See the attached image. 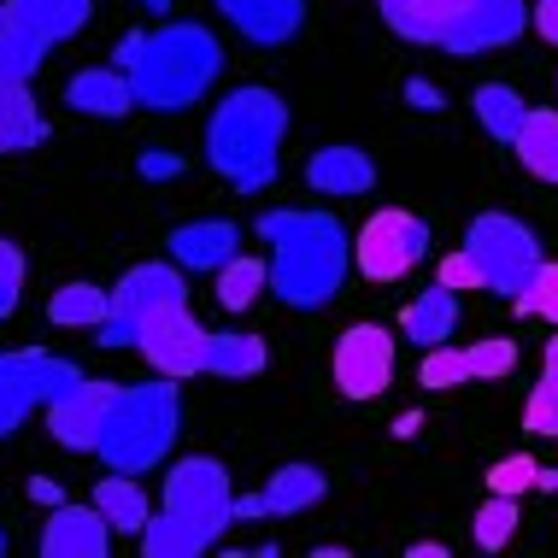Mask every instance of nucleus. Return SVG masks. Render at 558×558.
Returning <instances> with one entry per match:
<instances>
[{"label": "nucleus", "instance_id": "1", "mask_svg": "<svg viewBox=\"0 0 558 558\" xmlns=\"http://www.w3.org/2000/svg\"><path fill=\"white\" fill-rule=\"evenodd\" d=\"M253 230L270 247V294L294 312H324L353 270V235L312 206H270Z\"/></svg>", "mask_w": 558, "mask_h": 558}, {"label": "nucleus", "instance_id": "2", "mask_svg": "<svg viewBox=\"0 0 558 558\" xmlns=\"http://www.w3.org/2000/svg\"><path fill=\"white\" fill-rule=\"evenodd\" d=\"M112 65L130 77L135 107L147 112H189L223 71V41L206 24H159L147 36H124Z\"/></svg>", "mask_w": 558, "mask_h": 558}, {"label": "nucleus", "instance_id": "3", "mask_svg": "<svg viewBox=\"0 0 558 558\" xmlns=\"http://www.w3.org/2000/svg\"><path fill=\"white\" fill-rule=\"evenodd\" d=\"M235 523V488L230 471L206 452H189L165 471V506L147 518L142 553L147 558H201L213 541Z\"/></svg>", "mask_w": 558, "mask_h": 558}, {"label": "nucleus", "instance_id": "4", "mask_svg": "<svg viewBox=\"0 0 558 558\" xmlns=\"http://www.w3.org/2000/svg\"><path fill=\"white\" fill-rule=\"evenodd\" d=\"M282 142H289V107L270 88H235L218 100L206 124V165L230 183L235 194H259L277 183Z\"/></svg>", "mask_w": 558, "mask_h": 558}, {"label": "nucleus", "instance_id": "5", "mask_svg": "<svg viewBox=\"0 0 558 558\" xmlns=\"http://www.w3.org/2000/svg\"><path fill=\"white\" fill-rule=\"evenodd\" d=\"M177 429H183V400H177L171 376H154V383H118L95 459L107 464V471H124V476L159 471V464L171 459V447H177Z\"/></svg>", "mask_w": 558, "mask_h": 558}, {"label": "nucleus", "instance_id": "6", "mask_svg": "<svg viewBox=\"0 0 558 558\" xmlns=\"http://www.w3.org/2000/svg\"><path fill=\"white\" fill-rule=\"evenodd\" d=\"M189 306V282H183V265H135L118 277V289H112V312H107V324L95 329L100 347H135L142 341V329L165 318V312H183Z\"/></svg>", "mask_w": 558, "mask_h": 558}, {"label": "nucleus", "instance_id": "7", "mask_svg": "<svg viewBox=\"0 0 558 558\" xmlns=\"http://www.w3.org/2000/svg\"><path fill=\"white\" fill-rule=\"evenodd\" d=\"M464 253L482 265V282L494 294L518 300L530 294V282L541 277V241L530 235V223H518L511 213H482L471 230H464Z\"/></svg>", "mask_w": 558, "mask_h": 558}, {"label": "nucleus", "instance_id": "8", "mask_svg": "<svg viewBox=\"0 0 558 558\" xmlns=\"http://www.w3.org/2000/svg\"><path fill=\"white\" fill-rule=\"evenodd\" d=\"M77 383H83V371L59 353H41V347H12V353H0V441L29 417V405H53Z\"/></svg>", "mask_w": 558, "mask_h": 558}, {"label": "nucleus", "instance_id": "9", "mask_svg": "<svg viewBox=\"0 0 558 558\" xmlns=\"http://www.w3.org/2000/svg\"><path fill=\"white\" fill-rule=\"evenodd\" d=\"M429 253V223L405 206H383L365 218V230L353 235V265L371 282H400L405 270H417V259Z\"/></svg>", "mask_w": 558, "mask_h": 558}, {"label": "nucleus", "instance_id": "10", "mask_svg": "<svg viewBox=\"0 0 558 558\" xmlns=\"http://www.w3.org/2000/svg\"><path fill=\"white\" fill-rule=\"evenodd\" d=\"M329 371H336V388H341L347 400L388 395V383H395V336H388V329H376V324L341 329Z\"/></svg>", "mask_w": 558, "mask_h": 558}, {"label": "nucleus", "instance_id": "11", "mask_svg": "<svg viewBox=\"0 0 558 558\" xmlns=\"http://www.w3.org/2000/svg\"><path fill=\"white\" fill-rule=\"evenodd\" d=\"M206 329L194 312H165V318H154L142 329V341H135V353L147 359L159 376H171V383H183V376H206Z\"/></svg>", "mask_w": 558, "mask_h": 558}, {"label": "nucleus", "instance_id": "12", "mask_svg": "<svg viewBox=\"0 0 558 558\" xmlns=\"http://www.w3.org/2000/svg\"><path fill=\"white\" fill-rule=\"evenodd\" d=\"M530 29V0H471L464 7V19L441 36V53H500L511 48V41Z\"/></svg>", "mask_w": 558, "mask_h": 558}, {"label": "nucleus", "instance_id": "13", "mask_svg": "<svg viewBox=\"0 0 558 558\" xmlns=\"http://www.w3.org/2000/svg\"><path fill=\"white\" fill-rule=\"evenodd\" d=\"M112 395L118 383H83L65 388L53 405H48V435L65 452H95L100 447V429H107V412H112Z\"/></svg>", "mask_w": 558, "mask_h": 558}, {"label": "nucleus", "instance_id": "14", "mask_svg": "<svg viewBox=\"0 0 558 558\" xmlns=\"http://www.w3.org/2000/svg\"><path fill=\"white\" fill-rule=\"evenodd\" d=\"M324 494H329V482H324L318 464H282V471L270 476L259 494H247V500L235 494V523H253V518H294V511L318 506Z\"/></svg>", "mask_w": 558, "mask_h": 558}, {"label": "nucleus", "instance_id": "15", "mask_svg": "<svg viewBox=\"0 0 558 558\" xmlns=\"http://www.w3.org/2000/svg\"><path fill=\"white\" fill-rule=\"evenodd\" d=\"M41 558H107L112 553V523L95 500L88 506H53L48 530H41Z\"/></svg>", "mask_w": 558, "mask_h": 558}, {"label": "nucleus", "instance_id": "16", "mask_svg": "<svg viewBox=\"0 0 558 558\" xmlns=\"http://www.w3.org/2000/svg\"><path fill=\"white\" fill-rule=\"evenodd\" d=\"M213 7L253 48H282L306 29V0H213Z\"/></svg>", "mask_w": 558, "mask_h": 558}, {"label": "nucleus", "instance_id": "17", "mask_svg": "<svg viewBox=\"0 0 558 558\" xmlns=\"http://www.w3.org/2000/svg\"><path fill=\"white\" fill-rule=\"evenodd\" d=\"M241 253V223L230 218H194L171 230V265L183 270H223Z\"/></svg>", "mask_w": 558, "mask_h": 558}, {"label": "nucleus", "instance_id": "18", "mask_svg": "<svg viewBox=\"0 0 558 558\" xmlns=\"http://www.w3.org/2000/svg\"><path fill=\"white\" fill-rule=\"evenodd\" d=\"M306 189L318 194H336V201H353V194H371L376 189V159L365 147H318V154L306 159Z\"/></svg>", "mask_w": 558, "mask_h": 558}, {"label": "nucleus", "instance_id": "19", "mask_svg": "<svg viewBox=\"0 0 558 558\" xmlns=\"http://www.w3.org/2000/svg\"><path fill=\"white\" fill-rule=\"evenodd\" d=\"M464 7H471V0H376L383 24L395 29V36L417 41V48H441V36L464 19Z\"/></svg>", "mask_w": 558, "mask_h": 558}, {"label": "nucleus", "instance_id": "20", "mask_svg": "<svg viewBox=\"0 0 558 558\" xmlns=\"http://www.w3.org/2000/svg\"><path fill=\"white\" fill-rule=\"evenodd\" d=\"M48 48L53 41L41 36V24L29 19L19 0H7V7H0V77L29 83L41 71V59H48Z\"/></svg>", "mask_w": 558, "mask_h": 558}, {"label": "nucleus", "instance_id": "21", "mask_svg": "<svg viewBox=\"0 0 558 558\" xmlns=\"http://www.w3.org/2000/svg\"><path fill=\"white\" fill-rule=\"evenodd\" d=\"M41 142H48V118H41L29 83L0 77V154H29Z\"/></svg>", "mask_w": 558, "mask_h": 558}, {"label": "nucleus", "instance_id": "22", "mask_svg": "<svg viewBox=\"0 0 558 558\" xmlns=\"http://www.w3.org/2000/svg\"><path fill=\"white\" fill-rule=\"evenodd\" d=\"M65 100L71 112H88V118H124L135 112V88L118 65H100V71H77L65 83Z\"/></svg>", "mask_w": 558, "mask_h": 558}, {"label": "nucleus", "instance_id": "23", "mask_svg": "<svg viewBox=\"0 0 558 558\" xmlns=\"http://www.w3.org/2000/svg\"><path fill=\"white\" fill-rule=\"evenodd\" d=\"M452 324H459V294L452 289H441V282H435V289H424L412 300V306L400 312V329H405V341L412 347H441L447 336H452Z\"/></svg>", "mask_w": 558, "mask_h": 558}, {"label": "nucleus", "instance_id": "24", "mask_svg": "<svg viewBox=\"0 0 558 558\" xmlns=\"http://www.w3.org/2000/svg\"><path fill=\"white\" fill-rule=\"evenodd\" d=\"M265 371V341L253 329H213L206 336V376H223V383H247V376Z\"/></svg>", "mask_w": 558, "mask_h": 558}, {"label": "nucleus", "instance_id": "25", "mask_svg": "<svg viewBox=\"0 0 558 558\" xmlns=\"http://www.w3.org/2000/svg\"><path fill=\"white\" fill-rule=\"evenodd\" d=\"M511 154L523 159V171H530V177L558 183V107H530L518 142H511Z\"/></svg>", "mask_w": 558, "mask_h": 558}, {"label": "nucleus", "instance_id": "26", "mask_svg": "<svg viewBox=\"0 0 558 558\" xmlns=\"http://www.w3.org/2000/svg\"><path fill=\"white\" fill-rule=\"evenodd\" d=\"M88 500L107 511V523H112V530H124V535H142L147 518H154V506H147V494H142V476H124V471L100 476Z\"/></svg>", "mask_w": 558, "mask_h": 558}, {"label": "nucleus", "instance_id": "27", "mask_svg": "<svg viewBox=\"0 0 558 558\" xmlns=\"http://www.w3.org/2000/svg\"><path fill=\"white\" fill-rule=\"evenodd\" d=\"M107 312H112V289H100V282H65L48 300V318L59 329H100Z\"/></svg>", "mask_w": 558, "mask_h": 558}, {"label": "nucleus", "instance_id": "28", "mask_svg": "<svg viewBox=\"0 0 558 558\" xmlns=\"http://www.w3.org/2000/svg\"><path fill=\"white\" fill-rule=\"evenodd\" d=\"M471 107H476V124L494 135V142H518V130H523V118H530V107H523V95L511 83H482L476 95H471Z\"/></svg>", "mask_w": 558, "mask_h": 558}, {"label": "nucleus", "instance_id": "29", "mask_svg": "<svg viewBox=\"0 0 558 558\" xmlns=\"http://www.w3.org/2000/svg\"><path fill=\"white\" fill-rule=\"evenodd\" d=\"M259 294H270V265H265V259H247V253H235V259L218 270V306H223V312H247Z\"/></svg>", "mask_w": 558, "mask_h": 558}, {"label": "nucleus", "instance_id": "30", "mask_svg": "<svg viewBox=\"0 0 558 558\" xmlns=\"http://www.w3.org/2000/svg\"><path fill=\"white\" fill-rule=\"evenodd\" d=\"M523 429L530 435H553L558 441V336L547 341V359H541V383L530 405H523Z\"/></svg>", "mask_w": 558, "mask_h": 558}, {"label": "nucleus", "instance_id": "31", "mask_svg": "<svg viewBox=\"0 0 558 558\" xmlns=\"http://www.w3.org/2000/svg\"><path fill=\"white\" fill-rule=\"evenodd\" d=\"M19 7L41 24V36H48V41H65V36H77V29L88 24L95 0H19Z\"/></svg>", "mask_w": 558, "mask_h": 558}, {"label": "nucleus", "instance_id": "32", "mask_svg": "<svg viewBox=\"0 0 558 558\" xmlns=\"http://www.w3.org/2000/svg\"><path fill=\"white\" fill-rule=\"evenodd\" d=\"M511 535H518V500H511V494H494V500L476 511V547L500 553Z\"/></svg>", "mask_w": 558, "mask_h": 558}, {"label": "nucleus", "instance_id": "33", "mask_svg": "<svg viewBox=\"0 0 558 558\" xmlns=\"http://www.w3.org/2000/svg\"><path fill=\"white\" fill-rule=\"evenodd\" d=\"M464 365H471V383H494V376H511V365H518V341H506V336L471 341V347H464Z\"/></svg>", "mask_w": 558, "mask_h": 558}, {"label": "nucleus", "instance_id": "34", "mask_svg": "<svg viewBox=\"0 0 558 558\" xmlns=\"http://www.w3.org/2000/svg\"><path fill=\"white\" fill-rule=\"evenodd\" d=\"M417 383L424 388H459V383H471V365H464V347H429L424 353V365H417Z\"/></svg>", "mask_w": 558, "mask_h": 558}, {"label": "nucleus", "instance_id": "35", "mask_svg": "<svg viewBox=\"0 0 558 558\" xmlns=\"http://www.w3.org/2000/svg\"><path fill=\"white\" fill-rule=\"evenodd\" d=\"M530 488H541V464L530 452H511V459H500L488 471V494H511V500H518V494H530Z\"/></svg>", "mask_w": 558, "mask_h": 558}, {"label": "nucleus", "instance_id": "36", "mask_svg": "<svg viewBox=\"0 0 558 558\" xmlns=\"http://www.w3.org/2000/svg\"><path fill=\"white\" fill-rule=\"evenodd\" d=\"M19 300H24V253L0 235V324L19 312Z\"/></svg>", "mask_w": 558, "mask_h": 558}, {"label": "nucleus", "instance_id": "37", "mask_svg": "<svg viewBox=\"0 0 558 558\" xmlns=\"http://www.w3.org/2000/svg\"><path fill=\"white\" fill-rule=\"evenodd\" d=\"M518 312H535V318H547L558 329V265H541V277L530 282V294L511 300Z\"/></svg>", "mask_w": 558, "mask_h": 558}, {"label": "nucleus", "instance_id": "38", "mask_svg": "<svg viewBox=\"0 0 558 558\" xmlns=\"http://www.w3.org/2000/svg\"><path fill=\"white\" fill-rule=\"evenodd\" d=\"M435 282H441V289H452V294H459V289H488V282H482V265L471 259V253H447V259H441V277H435Z\"/></svg>", "mask_w": 558, "mask_h": 558}, {"label": "nucleus", "instance_id": "39", "mask_svg": "<svg viewBox=\"0 0 558 558\" xmlns=\"http://www.w3.org/2000/svg\"><path fill=\"white\" fill-rule=\"evenodd\" d=\"M530 24L541 29V36H547L553 41V48H558V0H535V12H530Z\"/></svg>", "mask_w": 558, "mask_h": 558}, {"label": "nucleus", "instance_id": "40", "mask_svg": "<svg viewBox=\"0 0 558 558\" xmlns=\"http://www.w3.org/2000/svg\"><path fill=\"white\" fill-rule=\"evenodd\" d=\"M29 500H41V506H59V488H53L48 476H36V482H29Z\"/></svg>", "mask_w": 558, "mask_h": 558}, {"label": "nucleus", "instance_id": "41", "mask_svg": "<svg viewBox=\"0 0 558 558\" xmlns=\"http://www.w3.org/2000/svg\"><path fill=\"white\" fill-rule=\"evenodd\" d=\"M142 171H154V177H165V171H183V159H165V154H154V159H142Z\"/></svg>", "mask_w": 558, "mask_h": 558}, {"label": "nucleus", "instance_id": "42", "mask_svg": "<svg viewBox=\"0 0 558 558\" xmlns=\"http://www.w3.org/2000/svg\"><path fill=\"white\" fill-rule=\"evenodd\" d=\"M405 100H412V107H435V88L429 83H412V88H405Z\"/></svg>", "mask_w": 558, "mask_h": 558}, {"label": "nucleus", "instance_id": "43", "mask_svg": "<svg viewBox=\"0 0 558 558\" xmlns=\"http://www.w3.org/2000/svg\"><path fill=\"white\" fill-rule=\"evenodd\" d=\"M412 558H447V547H441V541H417Z\"/></svg>", "mask_w": 558, "mask_h": 558}, {"label": "nucleus", "instance_id": "44", "mask_svg": "<svg viewBox=\"0 0 558 558\" xmlns=\"http://www.w3.org/2000/svg\"><path fill=\"white\" fill-rule=\"evenodd\" d=\"M135 7H147V12H159V19H165V12H171V0H135Z\"/></svg>", "mask_w": 558, "mask_h": 558}, {"label": "nucleus", "instance_id": "45", "mask_svg": "<svg viewBox=\"0 0 558 558\" xmlns=\"http://www.w3.org/2000/svg\"><path fill=\"white\" fill-rule=\"evenodd\" d=\"M0 553H7V530H0Z\"/></svg>", "mask_w": 558, "mask_h": 558}]
</instances>
